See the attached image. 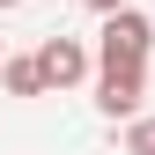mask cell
I'll return each mask as SVG.
<instances>
[{
	"label": "cell",
	"mask_w": 155,
	"mask_h": 155,
	"mask_svg": "<svg viewBox=\"0 0 155 155\" xmlns=\"http://www.w3.org/2000/svg\"><path fill=\"white\" fill-rule=\"evenodd\" d=\"M148 52H155V22L140 8L104 15V37H96V59H104V67H148Z\"/></svg>",
	"instance_id": "6da1fadb"
},
{
	"label": "cell",
	"mask_w": 155,
	"mask_h": 155,
	"mask_svg": "<svg viewBox=\"0 0 155 155\" xmlns=\"http://www.w3.org/2000/svg\"><path fill=\"white\" fill-rule=\"evenodd\" d=\"M30 59H37V81H45V89H74L89 74V45H81V37H45Z\"/></svg>",
	"instance_id": "7a4b0ae2"
},
{
	"label": "cell",
	"mask_w": 155,
	"mask_h": 155,
	"mask_svg": "<svg viewBox=\"0 0 155 155\" xmlns=\"http://www.w3.org/2000/svg\"><path fill=\"white\" fill-rule=\"evenodd\" d=\"M140 96H148V67H104L96 74V111L104 118H140Z\"/></svg>",
	"instance_id": "3957f363"
},
{
	"label": "cell",
	"mask_w": 155,
	"mask_h": 155,
	"mask_svg": "<svg viewBox=\"0 0 155 155\" xmlns=\"http://www.w3.org/2000/svg\"><path fill=\"white\" fill-rule=\"evenodd\" d=\"M0 89H8V96H45L37 59H0Z\"/></svg>",
	"instance_id": "277c9868"
},
{
	"label": "cell",
	"mask_w": 155,
	"mask_h": 155,
	"mask_svg": "<svg viewBox=\"0 0 155 155\" xmlns=\"http://www.w3.org/2000/svg\"><path fill=\"white\" fill-rule=\"evenodd\" d=\"M126 155H155V118H133L126 126Z\"/></svg>",
	"instance_id": "5b68a950"
},
{
	"label": "cell",
	"mask_w": 155,
	"mask_h": 155,
	"mask_svg": "<svg viewBox=\"0 0 155 155\" xmlns=\"http://www.w3.org/2000/svg\"><path fill=\"white\" fill-rule=\"evenodd\" d=\"M81 8H89V15H118L126 0H81Z\"/></svg>",
	"instance_id": "8992f818"
},
{
	"label": "cell",
	"mask_w": 155,
	"mask_h": 155,
	"mask_svg": "<svg viewBox=\"0 0 155 155\" xmlns=\"http://www.w3.org/2000/svg\"><path fill=\"white\" fill-rule=\"evenodd\" d=\"M0 8H15V0H0Z\"/></svg>",
	"instance_id": "52a82bcc"
},
{
	"label": "cell",
	"mask_w": 155,
	"mask_h": 155,
	"mask_svg": "<svg viewBox=\"0 0 155 155\" xmlns=\"http://www.w3.org/2000/svg\"><path fill=\"white\" fill-rule=\"evenodd\" d=\"M0 59H8V52H0Z\"/></svg>",
	"instance_id": "ba28073f"
}]
</instances>
